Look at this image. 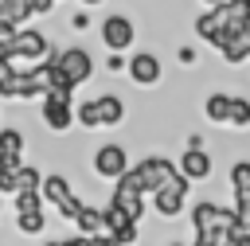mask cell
I'll list each match as a JSON object with an SVG mask.
<instances>
[{
    "mask_svg": "<svg viewBox=\"0 0 250 246\" xmlns=\"http://www.w3.org/2000/svg\"><path fill=\"white\" fill-rule=\"evenodd\" d=\"M39 121L47 125V133L66 137L78 125V102H74V94H51L47 90L39 98Z\"/></svg>",
    "mask_w": 250,
    "mask_h": 246,
    "instance_id": "1",
    "label": "cell"
},
{
    "mask_svg": "<svg viewBox=\"0 0 250 246\" xmlns=\"http://www.w3.org/2000/svg\"><path fill=\"white\" fill-rule=\"evenodd\" d=\"M133 168V156H129V148L121 144V141H102L94 152H90V172H94V180H121L125 172Z\"/></svg>",
    "mask_w": 250,
    "mask_h": 246,
    "instance_id": "2",
    "label": "cell"
},
{
    "mask_svg": "<svg viewBox=\"0 0 250 246\" xmlns=\"http://www.w3.org/2000/svg\"><path fill=\"white\" fill-rule=\"evenodd\" d=\"M133 168H137V176H141V184H145L148 199L180 176V160H172V156H164V152H148V156L133 160Z\"/></svg>",
    "mask_w": 250,
    "mask_h": 246,
    "instance_id": "3",
    "label": "cell"
},
{
    "mask_svg": "<svg viewBox=\"0 0 250 246\" xmlns=\"http://www.w3.org/2000/svg\"><path fill=\"white\" fill-rule=\"evenodd\" d=\"M51 55H55V47H51V39H47L43 27H20V35H16V55H12V62H16L20 70H27V66H35V62H47Z\"/></svg>",
    "mask_w": 250,
    "mask_h": 246,
    "instance_id": "4",
    "label": "cell"
},
{
    "mask_svg": "<svg viewBox=\"0 0 250 246\" xmlns=\"http://www.w3.org/2000/svg\"><path fill=\"white\" fill-rule=\"evenodd\" d=\"M51 62L74 82V86H86L90 78H94V70H98V59L86 51V47H78V43H70V47H59L55 55H51Z\"/></svg>",
    "mask_w": 250,
    "mask_h": 246,
    "instance_id": "5",
    "label": "cell"
},
{
    "mask_svg": "<svg viewBox=\"0 0 250 246\" xmlns=\"http://www.w3.org/2000/svg\"><path fill=\"white\" fill-rule=\"evenodd\" d=\"M98 39H102V47L105 51H129L133 43H137V23H133V16L129 12H109L102 23H98Z\"/></svg>",
    "mask_w": 250,
    "mask_h": 246,
    "instance_id": "6",
    "label": "cell"
},
{
    "mask_svg": "<svg viewBox=\"0 0 250 246\" xmlns=\"http://www.w3.org/2000/svg\"><path fill=\"white\" fill-rule=\"evenodd\" d=\"M188 199H191V180L180 172L168 187H160V191L152 195V211H156L160 219H180V215L188 211Z\"/></svg>",
    "mask_w": 250,
    "mask_h": 246,
    "instance_id": "7",
    "label": "cell"
},
{
    "mask_svg": "<svg viewBox=\"0 0 250 246\" xmlns=\"http://www.w3.org/2000/svg\"><path fill=\"white\" fill-rule=\"evenodd\" d=\"M191 31L219 55V47H223V39H227V8L223 4H215V8H203V12H195V20H191Z\"/></svg>",
    "mask_w": 250,
    "mask_h": 246,
    "instance_id": "8",
    "label": "cell"
},
{
    "mask_svg": "<svg viewBox=\"0 0 250 246\" xmlns=\"http://www.w3.org/2000/svg\"><path fill=\"white\" fill-rule=\"evenodd\" d=\"M125 74H129V82H133V86L148 90V86H160V78H164V62H160V55H156V51H133V55H129Z\"/></svg>",
    "mask_w": 250,
    "mask_h": 246,
    "instance_id": "9",
    "label": "cell"
},
{
    "mask_svg": "<svg viewBox=\"0 0 250 246\" xmlns=\"http://www.w3.org/2000/svg\"><path fill=\"white\" fill-rule=\"evenodd\" d=\"M176 160H180V172H184L191 184H203V180H211V172H215V156H211L207 148H184Z\"/></svg>",
    "mask_w": 250,
    "mask_h": 246,
    "instance_id": "10",
    "label": "cell"
},
{
    "mask_svg": "<svg viewBox=\"0 0 250 246\" xmlns=\"http://www.w3.org/2000/svg\"><path fill=\"white\" fill-rule=\"evenodd\" d=\"M105 215H109V234H113V242H117V246H137V238H141V223L129 219L113 199L105 203Z\"/></svg>",
    "mask_w": 250,
    "mask_h": 246,
    "instance_id": "11",
    "label": "cell"
},
{
    "mask_svg": "<svg viewBox=\"0 0 250 246\" xmlns=\"http://www.w3.org/2000/svg\"><path fill=\"white\" fill-rule=\"evenodd\" d=\"M94 102H98V113H102V129H117V125H125L129 121V102L121 98V94H94Z\"/></svg>",
    "mask_w": 250,
    "mask_h": 246,
    "instance_id": "12",
    "label": "cell"
},
{
    "mask_svg": "<svg viewBox=\"0 0 250 246\" xmlns=\"http://www.w3.org/2000/svg\"><path fill=\"white\" fill-rule=\"evenodd\" d=\"M74 226H78V234L105 238V234H109V215H105V203L98 207L94 199H86V207H82V215L74 219Z\"/></svg>",
    "mask_w": 250,
    "mask_h": 246,
    "instance_id": "13",
    "label": "cell"
},
{
    "mask_svg": "<svg viewBox=\"0 0 250 246\" xmlns=\"http://www.w3.org/2000/svg\"><path fill=\"white\" fill-rule=\"evenodd\" d=\"M0 160L12 164H27V137L16 125H0Z\"/></svg>",
    "mask_w": 250,
    "mask_h": 246,
    "instance_id": "14",
    "label": "cell"
},
{
    "mask_svg": "<svg viewBox=\"0 0 250 246\" xmlns=\"http://www.w3.org/2000/svg\"><path fill=\"white\" fill-rule=\"evenodd\" d=\"M230 102H234V94L211 90V94L203 98V117H207L211 125H230Z\"/></svg>",
    "mask_w": 250,
    "mask_h": 246,
    "instance_id": "15",
    "label": "cell"
},
{
    "mask_svg": "<svg viewBox=\"0 0 250 246\" xmlns=\"http://www.w3.org/2000/svg\"><path fill=\"white\" fill-rule=\"evenodd\" d=\"M219 59H223L227 66H242V62H250V27H246V31H234V35L223 43Z\"/></svg>",
    "mask_w": 250,
    "mask_h": 246,
    "instance_id": "16",
    "label": "cell"
},
{
    "mask_svg": "<svg viewBox=\"0 0 250 246\" xmlns=\"http://www.w3.org/2000/svg\"><path fill=\"white\" fill-rule=\"evenodd\" d=\"M66 195H74L70 176H66V172H47V176H43V199H47L51 207H59Z\"/></svg>",
    "mask_w": 250,
    "mask_h": 246,
    "instance_id": "17",
    "label": "cell"
},
{
    "mask_svg": "<svg viewBox=\"0 0 250 246\" xmlns=\"http://www.w3.org/2000/svg\"><path fill=\"white\" fill-rule=\"evenodd\" d=\"M223 8H227V39H230L234 31H246V27H250V0H227ZM227 39H223V43H227ZM219 51H223V47H219Z\"/></svg>",
    "mask_w": 250,
    "mask_h": 246,
    "instance_id": "18",
    "label": "cell"
},
{
    "mask_svg": "<svg viewBox=\"0 0 250 246\" xmlns=\"http://www.w3.org/2000/svg\"><path fill=\"white\" fill-rule=\"evenodd\" d=\"M16 230H20V238H43V230H47V207L16 215Z\"/></svg>",
    "mask_w": 250,
    "mask_h": 246,
    "instance_id": "19",
    "label": "cell"
},
{
    "mask_svg": "<svg viewBox=\"0 0 250 246\" xmlns=\"http://www.w3.org/2000/svg\"><path fill=\"white\" fill-rule=\"evenodd\" d=\"M31 20V0H0V23L23 27Z\"/></svg>",
    "mask_w": 250,
    "mask_h": 246,
    "instance_id": "20",
    "label": "cell"
},
{
    "mask_svg": "<svg viewBox=\"0 0 250 246\" xmlns=\"http://www.w3.org/2000/svg\"><path fill=\"white\" fill-rule=\"evenodd\" d=\"M12 207H16V215H23V211H43V207H47L43 187H20V191L12 195Z\"/></svg>",
    "mask_w": 250,
    "mask_h": 246,
    "instance_id": "21",
    "label": "cell"
},
{
    "mask_svg": "<svg viewBox=\"0 0 250 246\" xmlns=\"http://www.w3.org/2000/svg\"><path fill=\"white\" fill-rule=\"evenodd\" d=\"M230 129H238V133L250 129V98L246 94H234V102H230Z\"/></svg>",
    "mask_w": 250,
    "mask_h": 246,
    "instance_id": "22",
    "label": "cell"
},
{
    "mask_svg": "<svg viewBox=\"0 0 250 246\" xmlns=\"http://www.w3.org/2000/svg\"><path fill=\"white\" fill-rule=\"evenodd\" d=\"M78 129H86V133L102 129V113H98V102H94V98L78 102Z\"/></svg>",
    "mask_w": 250,
    "mask_h": 246,
    "instance_id": "23",
    "label": "cell"
},
{
    "mask_svg": "<svg viewBox=\"0 0 250 246\" xmlns=\"http://www.w3.org/2000/svg\"><path fill=\"white\" fill-rule=\"evenodd\" d=\"M227 184H230V191H238V187H250V156H238V160L230 164V172H227Z\"/></svg>",
    "mask_w": 250,
    "mask_h": 246,
    "instance_id": "24",
    "label": "cell"
},
{
    "mask_svg": "<svg viewBox=\"0 0 250 246\" xmlns=\"http://www.w3.org/2000/svg\"><path fill=\"white\" fill-rule=\"evenodd\" d=\"M0 191H4V195H16V191H20V168L0 164Z\"/></svg>",
    "mask_w": 250,
    "mask_h": 246,
    "instance_id": "25",
    "label": "cell"
},
{
    "mask_svg": "<svg viewBox=\"0 0 250 246\" xmlns=\"http://www.w3.org/2000/svg\"><path fill=\"white\" fill-rule=\"evenodd\" d=\"M16 35H20L16 23H0V55H4V59L16 55Z\"/></svg>",
    "mask_w": 250,
    "mask_h": 246,
    "instance_id": "26",
    "label": "cell"
},
{
    "mask_svg": "<svg viewBox=\"0 0 250 246\" xmlns=\"http://www.w3.org/2000/svg\"><path fill=\"white\" fill-rule=\"evenodd\" d=\"M230 195H234V203H230V207L238 211V219H246V223H250V187H238V191H230Z\"/></svg>",
    "mask_w": 250,
    "mask_h": 246,
    "instance_id": "27",
    "label": "cell"
},
{
    "mask_svg": "<svg viewBox=\"0 0 250 246\" xmlns=\"http://www.w3.org/2000/svg\"><path fill=\"white\" fill-rule=\"evenodd\" d=\"M176 59H180V66H195V62H199V51L188 47V43H180V47H176Z\"/></svg>",
    "mask_w": 250,
    "mask_h": 246,
    "instance_id": "28",
    "label": "cell"
},
{
    "mask_svg": "<svg viewBox=\"0 0 250 246\" xmlns=\"http://www.w3.org/2000/svg\"><path fill=\"white\" fill-rule=\"evenodd\" d=\"M125 66H129V59H125L121 51H109V59H105V70H109V74H121Z\"/></svg>",
    "mask_w": 250,
    "mask_h": 246,
    "instance_id": "29",
    "label": "cell"
},
{
    "mask_svg": "<svg viewBox=\"0 0 250 246\" xmlns=\"http://www.w3.org/2000/svg\"><path fill=\"white\" fill-rule=\"evenodd\" d=\"M90 23H94V20H90V12H74V16H70V27H74V31H86Z\"/></svg>",
    "mask_w": 250,
    "mask_h": 246,
    "instance_id": "30",
    "label": "cell"
},
{
    "mask_svg": "<svg viewBox=\"0 0 250 246\" xmlns=\"http://www.w3.org/2000/svg\"><path fill=\"white\" fill-rule=\"evenodd\" d=\"M55 4H59V0H31V16H51Z\"/></svg>",
    "mask_w": 250,
    "mask_h": 246,
    "instance_id": "31",
    "label": "cell"
},
{
    "mask_svg": "<svg viewBox=\"0 0 250 246\" xmlns=\"http://www.w3.org/2000/svg\"><path fill=\"white\" fill-rule=\"evenodd\" d=\"M227 246H250V238H242V234H230V238H227Z\"/></svg>",
    "mask_w": 250,
    "mask_h": 246,
    "instance_id": "32",
    "label": "cell"
},
{
    "mask_svg": "<svg viewBox=\"0 0 250 246\" xmlns=\"http://www.w3.org/2000/svg\"><path fill=\"white\" fill-rule=\"evenodd\" d=\"M78 4H82V8H102L105 0H78Z\"/></svg>",
    "mask_w": 250,
    "mask_h": 246,
    "instance_id": "33",
    "label": "cell"
},
{
    "mask_svg": "<svg viewBox=\"0 0 250 246\" xmlns=\"http://www.w3.org/2000/svg\"><path fill=\"white\" fill-rule=\"evenodd\" d=\"M203 8H215V4H227V0H199Z\"/></svg>",
    "mask_w": 250,
    "mask_h": 246,
    "instance_id": "34",
    "label": "cell"
},
{
    "mask_svg": "<svg viewBox=\"0 0 250 246\" xmlns=\"http://www.w3.org/2000/svg\"><path fill=\"white\" fill-rule=\"evenodd\" d=\"M43 246H62V238H51V242H43Z\"/></svg>",
    "mask_w": 250,
    "mask_h": 246,
    "instance_id": "35",
    "label": "cell"
},
{
    "mask_svg": "<svg viewBox=\"0 0 250 246\" xmlns=\"http://www.w3.org/2000/svg\"><path fill=\"white\" fill-rule=\"evenodd\" d=\"M168 246H191V242H168Z\"/></svg>",
    "mask_w": 250,
    "mask_h": 246,
    "instance_id": "36",
    "label": "cell"
},
{
    "mask_svg": "<svg viewBox=\"0 0 250 246\" xmlns=\"http://www.w3.org/2000/svg\"><path fill=\"white\" fill-rule=\"evenodd\" d=\"M0 207H4V191H0Z\"/></svg>",
    "mask_w": 250,
    "mask_h": 246,
    "instance_id": "37",
    "label": "cell"
},
{
    "mask_svg": "<svg viewBox=\"0 0 250 246\" xmlns=\"http://www.w3.org/2000/svg\"><path fill=\"white\" fill-rule=\"evenodd\" d=\"M0 102H4V98H0Z\"/></svg>",
    "mask_w": 250,
    "mask_h": 246,
    "instance_id": "38",
    "label": "cell"
}]
</instances>
